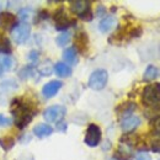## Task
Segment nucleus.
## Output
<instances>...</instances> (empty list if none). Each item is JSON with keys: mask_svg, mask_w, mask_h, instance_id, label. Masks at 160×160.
Masks as SVG:
<instances>
[{"mask_svg": "<svg viewBox=\"0 0 160 160\" xmlns=\"http://www.w3.org/2000/svg\"><path fill=\"white\" fill-rule=\"evenodd\" d=\"M11 113L14 116L15 124L22 129L33 118V111L21 100H14L11 105Z\"/></svg>", "mask_w": 160, "mask_h": 160, "instance_id": "f257e3e1", "label": "nucleus"}, {"mask_svg": "<svg viewBox=\"0 0 160 160\" xmlns=\"http://www.w3.org/2000/svg\"><path fill=\"white\" fill-rule=\"evenodd\" d=\"M142 102L153 110L160 108V84L147 85L142 92Z\"/></svg>", "mask_w": 160, "mask_h": 160, "instance_id": "f03ea898", "label": "nucleus"}, {"mask_svg": "<svg viewBox=\"0 0 160 160\" xmlns=\"http://www.w3.org/2000/svg\"><path fill=\"white\" fill-rule=\"evenodd\" d=\"M70 10L75 15H78L82 20H91L92 14L90 10V4L84 0H77V1H70Z\"/></svg>", "mask_w": 160, "mask_h": 160, "instance_id": "7ed1b4c3", "label": "nucleus"}, {"mask_svg": "<svg viewBox=\"0 0 160 160\" xmlns=\"http://www.w3.org/2000/svg\"><path fill=\"white\" fill-rule=\"evenodd\" d=\"M65 107L62 106V105H54V106H51L48 108L44 110L43 112V117L44 120L49 123H58L60 121L64 118L65 116Z\"/></svg>", "mask_w": 160, "mask_h": 160, "instance_id": "20e7f679", "label": "nucleus"}, {"mask_svg": "<svg viewBox=\"0 0 160 160\" xmlns=\"http://www.w3.org/2000/svg\"><path fill=\"white\" fill-rule=\"evenodd\" d=\"M30 33H31V26H30L28 22H21L20 25L15 26L11 30L12 40L15 41V43H18V44L25 43L26 41L28 40Z\"/></svg>", "mask_w": 160, "mask_h": 160, "instance_id": "39448f33", "label": "nucleus"}, {"mask_svg": "<svg viewBox=\"0 0 160 160\" xmlns=\"http://www.w3.org/2000/svg\"><path fill=\"white\" fill-rule=\"evenodd\" d=\"M108 80V74L105 69H98L95 70L90 78H89V86L94 90H102Z\"/></svg>", "mask_w": 160, "mask_h": 160, "instance_id": "423d86ee", "label": "nucleus"}, {"mask_svg": "<svg viewBox=\"0 0 160 160\" xmlns=\"http://www.w3.org/2000/svg\"><path fill=\"white\" fill-rule=\"evenodd\" d=\"M101 140V129L98 124L91 123L88 129H86V134H85V143L89 147H96Z\"/></svg>", "mask_w": 160, "mask_h": 160, "instance_id": "0eeeda50", "label": "nucleus"}, {"mask_svg": "<svg viewBox=\"0 0 160 160\" xmlns=\"http://www.w3.org/2000/svg\"><path fill=\"white\" fill-rule=\"evenodd\" d=\"M54 21H56V28L57 30H67L70 25H74L75 21L69 19L67 16V14L64 12L63 9H59L56 14H54Z\"/></svg>", "mask_w": 160, "mask_h": 160, "instance_id": "6e6552de", "label": "nucleus"}, {"mask_svg": "<svg viewBox=\"0 0 160 160\" xmlns=\"http://www.w3.org/2000/svg\"><path fill=\"white\" fill-rule=\"evenodd\" d=\"M18 89V84L12 80H6L0 84V105L5 103L9 95Z\"/></svg>", "mask_w": 160, "mask_h": 160, "instance_id": "1a4fd4ad", "label": "nucleus"}, {"mask_svg": "<svg viewBox=\"0 0 160 160\" xmlns=\"http://www.w3.org/2000/svg\"><path fill=\"white\" fill-rule=\"evenodd\" d=\"M62 85H63V84H62V81H59V80H52V81L47 82V84L42 88V94H43V96H44L46 99L53 98V96L60 90Z\"/></svg>", "mask_w": 160, "mask_h": 160, "instance_id": "9d476101", "label": "nucleus"}, {"mask_svg": "<svg viewBox=\"0 0 160 160\" xmlns=\"http://www.w3.org/2000/svg\"><path fill=\"white\" fill-rule=\"evenodd\" d=\"M16 16L10 12H0V28L10 30L11 27H15Z\"/></svg>", "mask_w": 160, "mask_h": 160, "instance_id": "9b49d317", "label": "nucleus"}, {"mask_svg": "<svg viewBox=\"0 0 160 160\" xmlns=\"http://www.w3.org/2000/svg\"><path fill=\"white\" fill-rule=\"evenodd\" d=\"M139 124H140V118L138 116H128V117H126L124 120L122 121L121 127H122V129L124 132H131V131L136 129Z\"/></svg>", "mask_w": 160, "mask_h": 160, "instance_id": "f8f14e48", "label": "nucleus"}, {"mask_svg": "<svg viewBox=\"0 0 160 160\" xmlns=\"http://www.w3.org/2000/svg\"><path fill=\"white\" fill-rule=\"evenodd\" d=\"M53 133V128L49 126V124H44V123H41L37 124L35 128H33V134L38 138H44V137H48Z\"/></svg>", "mask_w": 160, "mask_h": 160, "instance_id": "ddd939ff", "label": "nucleus"}, {"mask_svg": "<svg viewBox=\"0 0 160 160\" xmlns=\"http://www.w3.org/2000/svg\"><path fill=\"white\" fill-rule=\"evenodd\" d=\"M14 64H15V60H14V58L11 56L0 53V68H1V70L9 72V70L12 69Z\"/></svg>", "mask_w": 160, "mask_h": 160, "instance_id": "4468645a", "label": "nucleus"}, {"mask_svg": "<svg viewBox=\"0 0 160 160\" xmlns=\"http://www.w3.org/2000/svg\"><path fill=\"white\" fill-rule=\"evenodd\" d=\"M116 22L117 21H116V19L113 16H107L103 20H101L100 25H99V28H100L101 32L106 33V32H108V31H111L113 28V26L116 25Z\"/></svg>", "mask_w": 160, "mask_h": 160, "instance_id": "2eb2a0df", "label": "nucleus"}, {"mask_svg": "<svg viewBox=\"0 0 160 160\" xmlns=\"http://www.w3.org/2000/svg\"><path fill=\"white\" fill-rule=\"evenodd\" d=\"M75 44H77L80 52H85L88 49V46H89V40H88L86 33H84V32L78 33L75 36Z\"/></svg>", "mask_w": 160, "mask_h": 160, "instance_id": "dca6fc26", "label": "nucleus"}, {"mask_svg": "<svg viewBox=\"0 0 160 160\" xmlns=\"http://www.w3.org/2000/svg\"><path fill=\"white\" fill-rule=\"evenodd\" d=\"M63 58L68 64H75L78 60V54H77V49L74 47H69L63 52Z\"/></svg>", "mask_w": 160, "mask_h": 160, "instance_id": "f3484780", "label": "nucleus"}, {"mask_svg": "<svg viewBox=\"0 0 160 160\" xmlns=\"http://www.w3.org/2000/svg\"><path fill=\"white\" fill-rule=\"evenodd\" d=\"M160 75V70L155 67V65H148L145 72H144V77L143 79L147 80V81H150V80L157 79Z\"/></svg>", "mask_w": 160, "mask_h": 160, "instance_id": "a211bd4d", "label": "nucleus"}, {"mask_svg": "<svg viewBox=\"0 0 160 160\" xmlns=\"http://www.w3.org/2000/svg\"><path fill=\"white\" fill-rule=\"evenodd\" d=\"M54 70H56V73H57V75H59L62 78H65V77H69L70 74H72V69H70V67L69 65H67L65 63H57L56 65H54Z\"/></svg>", "mask_w": 160, "mask_h": 160, "instance_id": "6ab92c4d", "label": "nucleus"}, {"mask_svg": "<svg viewBox=\"0 0 160 160\" xmlns=\"http://www.w3.org/2000/svg\"><path fill=\"white\" fill-rule=\"evenodd\" d=\"M11 52V44L8 37H5L2 33H0V53L9 54Z\"/></svg>", "mask_w": 160, "mask_h": 160, "instance_id": "aec40b11", "label": "nucleus"}, {"mask_svg": "<svg viewBox=\"0 0 160 160\" xmlns=\"http://www.w3.org/2000/svg\"><path fill=\"white\" fill-rule=\"evenodd\" d=\"M14 144H15V140H14V138H11V137H4V138L0 139V145L5 150L11 149L14 147Z\"/></svg>", "mask_w": 160, "mask_h": 160, "instance_id": "412c9836", "label": "nucleus"}, {"mask_svg": "<svg viewBox=\"0 0 160 160\" xmlns=\"http://www.w3.org/2000/svg\"><path fill=\"white\" fill-rule=\"evenodd\" d=\"M69 41H70V33L69 32H64V33H62L57 37V44L63 47V46L68 44Z\"/></svg>", "mask_w": 160, "mask_h": 160, "instance_id": "4be33fe9", "label": "nucleus"}, {"mask_svg": "<svg viewBox=\"0 0 160 160\" xmlns=\"http://www.w3.org/2000/svg\"><path fill=\"white\" fill-rule=\"evenodd\" d=\"M152 131L160 138V115L152 121Z\"/></svg>", "mask_w": 160, "mask_h": 160, "instance_id": "5701e85b", "label": "nucleus"}, {"mask_svg": "<svg viewBox=\"0 0 160 160\" xmlns=\"http://www.w3.org/2000/svg\"><path fill=\"white\" fill-rule=\"evenodd\" d=\"M152 150L155 153H160V138H157L152 142Z\"/></svg>", "mask_w": 160, "mask_h": 160, "instance_id": "b1692460", "label": "nucleus"}, {"mask_svg": "<svg viewBox=\"0 0 160 160\" xmlns=\"http://www.w3.org/2000/svg\"><path fill=\"white\" fill-rule=\"evenodd\" d=\"M10 123H11V121L9 120L8 117H5V116L0 115V127H4V126H9Z\"/></svg>", "mask_w": 160, "mask_h": 160, "instance_id": "393cba45", "label": "nucleus"}, {"mask_svg": "<svg viewBox=\"0 0 160 160\" xmlns=\"http://www.w3.org/2000/svg\"><path fill=\"white\" fill-rule=\"evenodd\" d=\"M137 160H152L150 155L147 154V153H140L139 155L137 157Z\"/></svg>", "mask_w": 160, "mask_h": 160, "instance_id": "a878e982", "label": "nucleus"}, {"mask_svg": "<svg viewBox=\"0 0 160 160\" xmlns=\"http://www.w3.org/2000/svg\"><path fill=\"white\" fill-rule=\"evenodd\" d=\"M110 160H115V159H110Z\"/></svg>", "mask_w": 160, "mask_h": 160, "instance_id": "bb28decb", "label": "nucleus"}, {"mask_svg": "<svg viewBox=\"0 0 160 160\" xmlns=\"http://www.w3.org/2000/svg\"><path fill=\"white\" fill-rule=\"evenodd\" d=\"M159 160H160V159H159Z\"/></svg>", "mask_w": 160, "mask_h": 160, "instance_id": "cd10ccee", "label": "nucleus"}]
</instances>
